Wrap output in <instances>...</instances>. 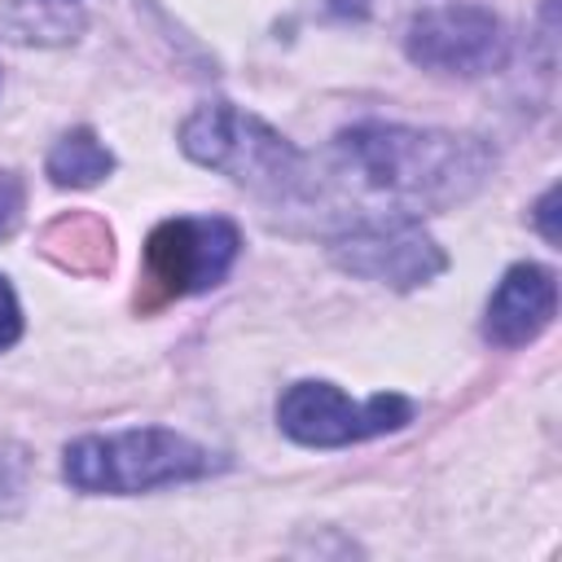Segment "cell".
<instances>
[{
    "instance_id": "cell-1",
    "label": "cell",
    "mask_w": 562,
    "mask_h": 562,
    "mask_svg": "<svg viewBox=\"0 0 562 562\" xmlns=\"http://www.w3.org/2000/svg\"><path fill=\"white\" fill-rule=\"evenodd\" d=\"M492 171V149L479 136L404 127V123H356L334 140V176L386 202L382 215H422L465 202Z\"/></svg>"
},
{
    "instance_id": "cell-2",
    "label": "cell",
    "mask_w": 562,
    "mask_h": 562,
    "mask_svg": "<svg viewBox=\"0 0 562 562\" xmlns=\"http://www.w3.org/2000/svg\"><path fill=\"white\" fill-rule=\"evenodd\" d=\"M211 465L215 461L202 443H193L189 435L162 430V426H140V430H119V435H83L61 457L66 483L79 492H92V496L154 492L167 483L202 479Z\"/></svg>"
},
{
    "instance_id": "cell-3",
    "label": "cell",
    "mask_w": 562,
    "mask_h": 562,
    "mask_svg": "<svg viewBox=\"0 0 562 562\" xmlns=\"http://www.w3.org/2000/svg\"><path fill=\"white\" fill-rule=\"evenodd\" d=\"M180 149L228 176L233 184H246L255 193L290 198L303 189V154L259 114L233 105V101H206L180 123Z\"/></svg>"
},
{
    "instance_id": "cell-4",
    "label": "cell",
    "mask_w": 562,
    "mask_h": 562,
    "mask_svg": "<svg viewBox=\"0 0 562 562\" xmlns=\"http://www.w3.org/2000/svg\"><path fill=\"white\" fill-rule=\"evenodd\" d=\"M329 259L364 281L391 285V290H413L435 281L448 268L443 246L413 220V215H369L342 228L329 241Z\"/></svg>"
},
{
    "instance_id": "cell-5",
    "label": "cell",
    "mask_w": 562,
    "mask_h": 562,
    "mask_svg": "<svg viewBox=\"0 0 562 562\" xmlns=\"http://www.w3.org/2000/svg\"><path fill=\"white\" fill-rule=\"evenodd\" d=\"M413 422V404L404 395L351 400L329 382H294L277 400V426L307 448H342Z\"/></svg>"
},
{
    "instance_id": "cell-6",
    "label": "cell",
    "mask_w": 562,
    "mask_h": 562,
    "mask_svg": "<svg viewBox=\"0 0 562 562\" xmlns=\"http://www.w3.org/2000/svg\"><path fill=\"white\" fill-rule=\"evenodd\" d=\"M237 250H241V237L228 220L180 215V220H162L149 233L145 272L162 299H184V294H202V290L220 285L228 277Z\"/></svg>"
},
{
    "instance_id": "cell-7",
    "label": "cell",
    "mask_w": 562,
    "mask_h": 562,
    "mask_svg": "<svg viewBox=\"0 0 562 562\" xmlns=\"http://www.w3.org/2000/svg\"><path fill=\"white\" fill-rule=\"evenodd\" d=\"M404 53L422 70L479 79L505 61V26L492 9H479V4L422 9L404 31Z\"/></svg>"
},
{
    "instance_id": "cell-8",
    "label": "cell",
    "mask_w": 562,
    "mask_h": 562,
    "mask_svg": "<svg viewBox=\"0 0 562 562\" xmlns=\"http://www.w3.org/2000/svg\"><path fill=\"white\" fill-rule=\"evenodd\" d=\"M553 312H558V277L540 263H514L487 299L483 338L496 347H522L549 329Z\"/></svg>"
},
{
    "instance_id": "cell-9",
    "label": "cell",
    "mask_w": 562,
    "mask_h": 562,
    "mask_svg": "<svg viewBox=\"0 0 562 562\" xmlns=\"http://www.w3.org/2000/svg\"><path fill=\"white\" fill-rule=\"evenodd\" d=\"M44 250L75 272H101L114 259L110 246V228L97 215H61L44 228Z\"/></svg>"
},
{
    "instance_id": "cell-10",
    "label": "cell",
    "mask_w": 562,
    "mask_h": 562,
    "mask_svg": "<svg viewBox=\"0 0 562 562\" xmlns=\"http://www.w3.org/2000/svg\"><path fill=\"white\" fill-rule=\"evenodd\" d=\"M44 167H48L53 184H61V189H88V184H101L114 171V154L105 149V140L92 127H75V132H66L48 149V162Z\"/></svg>"
},
{
    "instance_id": "cell-11",
    "label": "cell",
    "mask_w": 562,
    "mask_h": 562,
    "mask_svg": "<svg viewBox=\"0 0 562 562\" xmlns=\"http://www.w3.org/2000/svg\"><path fill=\"white\" fill-rule=\"evenodd\" d=\"M22 206H26L22 180L13 171H0V237H9L22 224Z\"/></svg>"
},
{
    "instance_id": "cell-12",
    "label": "cell",
    "mask_w": 562,
    "mask_h": 562,
    "mask_svg": "<svg viewBox=\"0 0 562 562\" xmlns=\"http://www.w3.org/2000/svg\"><path fill=\"white\" fill-rule=\"evenodd\" d=\"M22 338V307H18V294L9 285V277H0V351L13 347Z\"/></svg>"
},
{
    "instance_id": "cell-13",
    "label": "cell",
    "mask_w": 562,
    "mask_h": 562,
    "mask_svg": "<svg viewBox=\"0 0 562 562\" xmlns=\"http://www.w3.org/2000/svg\"><path fill=\"white\" fill-rule=\"evenodd\" d=\"M553 202H558V189H544V198L536 202V224H540L544 241H558V228H553Z\"/></svg>"
}]
</instances>
